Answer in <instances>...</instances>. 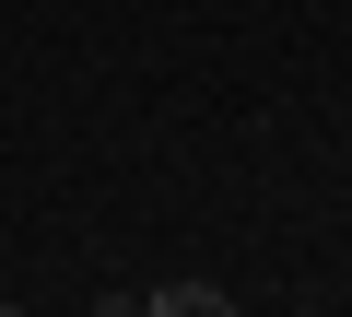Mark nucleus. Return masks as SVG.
<instances>
[{
	"label": "nucleus",
	"mask_w": 352,
	"mask_h": 317,
	"mask_svg": "<svg viewBox=\"0 0 352 317\" xmlns=\"http://www.w3.org/2000/svg\"><path fill=\"white\" fill-rule=\"evenodd\" d=\"M153 317H235V294H223V282H164Z\"/></svg>",
	"instance_id": "1"
},
{
	"label": "nucleus",
	"mask_w": 352,
	"mask_h": 317,
	"mask_svg": "<svg viewBox=\"0 0 352 317\" xmlns=\"http://www.w3.org/2000/svg\"><path fill=\"white\" fill-rule=\"evenodd\" d=\"M94 317H153V294H94Z\"/></svg>",
	"instance_id": "2"
},
{
	"label": "nucleus",
	"mask_w": 352,
	"mask_h": 317,
	"mask_svg": "<svg viewBox=\"0 0 352 317\" xmlns=\"http://www.w3.org/2000/svg\"><path fill=\"white\" fill-rule=\"evenodd\" d=\"M0 317H12V305H0Z\"/></svg>",
	"instance_id": "3"
}]
</instances>
